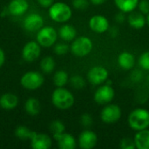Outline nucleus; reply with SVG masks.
I'll return each mask as SVG.
<instances>
[{"label": "nucleus", "instance_id": "1", "mask_svg": "<svg viewBox=\"0 0 149 149\" xmlns=\"http://www.w3.org/2000/svg\"><path fill=\"white\" fill-rule=\"evenodd\" d=\"M75 102L73 94L64 87H57L52 93V103L59 110L70 109Z\"/></svg>", "mask_w": 149, "mask_h": 149}, {"label": "nucleus", "instance_id": "2", "mask_svg": "<svg viewBox=\"0 0 149 149\" xmlns=\"http://www.w3.org/2000/svg\"><path fill=\"white\" fill-rule=\"evenodd\" d=\"M50 18L56 23H66L72 16V8L64 2H54L48 10Z\"/></svg>", "mask_w": 149, "mask_h": 149}, {"label": "nucleus", "instance_id": "3", "mask_svg": "<svg viewBox=\"0 0 149 149\" xmlns=\"http://www.w3.org/2000/svg\"><path fill=\"white\" fill-rule=\"evenodd\" d=\"M129 127L134 131H141L149 127V111L144 108L133 110L127 118Z\"/></svg>", "mask_w": 149, "mask_h": 149}, {"label": "nucleus", "instance_id": "4", "mask_svg": "<svg viewBox=\"0 0 149 149\" xmlns=\"http://www.w3.org/2000/svg\"><path fill=\"white\" fill-rule=\"evenodd\" d=\"M58 36V31L52 26H43L37 31L36 41L41 47L49 48L55 45Z\"/></svg>", "mask_w": 149, "mask_h": 149}, {"label": "nucleus", "instance_id": "5", "mask_svg": "<svg viewBox=\"0 0 149 149\" xmlns=\"http://www.w3.org/2000/svg\"><path fill=\"white\" fill-rule=\"evenodd\" d=\"M45 82L43 74L37 71H29L24 73L20 79L21 86L29 91H34L40 88Z\"/></svg>", "mask_w": 149, "mask_h": 149}, {"label": "nucleus", "instance_id": "6", "mask_svg": "<svg viewBox=\"0 0 149 149\" xmlns=\"http://www.w3.org/2000/svg\"><path fill=\"white\" fill-rule=\"evenodd\" d=\"M93 47V41L89 38L80 36L72 41L70 51L76 57H85L92 52Z\"/></svg>", "mask_w": 149, "mask_h": 149}, {"label": "nucleus", "instance_id": "7", "mask_svg": "<svg viewBox=\"0 0 149 149\" xmlns=\"http://www.w3.org/2000/svg\"><path fill=\"white\" fill-rule=\"evenodd\" d=\"M121 118V109L116 104H107L100 112V119L106 124H114Z\"/></svg>", "mask_w": 149, "mask_h": 149}, {"label": "nucleus", "instance_id": "8", "mask_svg": "<svg viewBox=\"0 0 149 149\" xmlns=\"http://www.w3.org/2000/svg\"><path fill=\"white\" fill-rule=\"evenodd\" d=\"M41 55V46L37 41L27 42L22 49V58L26 62H33Z\"/></svg>", "mask_w": 149, "mask_h": 149}, {"label": "nucleus", "instance_id": "9", "mask_svg": "<svg viewBox=\"0 0 149 149\" xmlns=\"http://www.w3.org/2000/svg\"><path fill=\"white\" fill-rule=\"evenodd\" d=\"M115 92L112 86L104 85L100 86L94 93V101L99 105H107L109 104L114 98Z\"/></svg>", "mask_w": 149, "mask_h": 149}, {"label": "nucleus", "instance_id": "10", "mask_svg": "<svg viewBox=\"0 0 149 149\" xmlns=\"http://www.w3.org/2000/svg\"><path fill=\"white\" fill-rule=\"evenodd\" d=\"M108 71L100 65L92 67L87 72V80L93 86H99L106 82L108 79Z\"/></svg>", "mask_w": 149, "mask_h": 149}, {"label": "nucleus", "instance_id": "11", "mask_svg": "<svg viewBox=\"0 0 149 149\" xmlns=\"http://www.w3.org/2000/svg\"><path fill=\"white\" fill-rule=\"evenodd\" d=\"M98 142L97 134L89 129H86L80 133L78 138L79 147L82 149H92L93 148Z\"/></svg>", "mask_w": 149, "mask_h": 149}, {"label": "nucleus", "instance_id": "12", "mask_svg": "<svg viewBox=\"0 0 149 149\" xmlns=\"http://www.w3.org/2000/svg\"><path fill=\"white\" fill-rule=\"evenodd\" d=\"M23 25L27 31L35 32L44 26V18L38 13H31L24 17Z\"/></svg>", "mask_w": 149, "mask_h": 149}, {"label": "nucleus", "instance_id": "13", "mask_svg": "<svg viewBox=\"0 0 149 149\" xmlns=\"http://www.w3.org/2000/svg\"><path fill=\"white\" fill-rule=\"evenodd\" d=\"M89 28L95 33H105L109 29V21L103 15H94L89 19Z\"/></svg>", "mask_w": 149, "mask_h": 149}, {"label": "nucleus", "instance_id": "14", "mask_svg": "<svg viewBox=\"0 0 149 149\" xmlns=\"http://www.w3.org/2000/svg\"><path fill=\"white\" fill-rule=\"evenodd\" d=\"M30 141L31 148L33 149H49L51 148L52 144V139L48 134L36 132Z\"/></svg>", "mask_w": 149, "mask_h": 149}, {"label": "nucleus", "instance_id": "15", "mask_svg": "<svg viewBox=\"0 0 149 149\" xmlns=\"http://www.w3.org/2000/svg\"><path fill=\"white\" fill-rule=\"evenodd\" d=\"M29 3L27 0H10L7 6L8 13L14 17H19L27 12Z\"/></svg>", "mask_w": 149, "mask_h": 149}, {"label": "nucleus", "instance_id": "16", "mask_svg": "<svg viewBox=\"0 0 149 149\" xmlns=\"http://www.w3.org/2000/svg\"><path fill=\"white\" fill-rule=\"evenodd\" d=\"M54 140L60 149H75L77 147V141L74 136L65 132L55 137Z\"/></svg>", "mask_w": 149, "mask_h": 149}, {"label": "nucleus", "instance_id": "17", "mask_svg": "<svg viewBox=\"0 0 149 149\" xmlns=\"http://www.w3.org/2000/svg\"><path fill=\"white\" fill-rule=\"evenodd\" d=\"M18 105V98L16 94L6 93L0 96V107L3 110H13Z\"/></svg>", "mask_w": 149, "mask_h": 149}, {"label": "nucleus", "instance_id": "18", "mask_svg": "<svg viewBox=\"0 0 149 149\" xmlns=\"http://www.w3.org/2000/svg\"><path fill=\"white\" fill-rule=\"evenodd\" d=\"M129 25L134 29H141L147 24L146 17L141 11H132L127 17Z\"/></svg>", "mask_w": 149, "mask_h": 149}, {"label": "nucleus", "instance_id": "19", "mask_svg": "<svg viewBox=\"0 0 149 149\" xmlns=\"http://www.w3.org/2000/svg\"><path fill=\"white\" fill-rule=\"evenodd\" d=\"M58 34L63 41L72 42L77 38V30L74 26L65 24L59 28Z\"/></svg>", "mask_w": 149, "mask_h": 149}, {"label": "nucleus", "instance_id": "20", "mask_svg": "<svg viewBox=\"0 0 149 149\" xmlns=\"http://www.w3.org/2000/svg\"><path fill=\"white\" fill-rule=\"evenodd\" d=\"M118 64L124 70H131L135 64L134 56L128 52H123L118 57Z\"/></svg>", "mask_w": 149, "mask_h": 149}, {"label": "nucleus", "instance_id": "21", "mask_svg": "<svg viewBox=\"0 0 149 149\" xmlns=\"http://www.w3.org/2000/svg\"><path fill=\"white\" fill-rule=\"evenodd\" d=\"M135 147L138 149H149V130L144 129L137 131L134 136Z\"/></svg>", "mask_w": 149, "mask_h": 149}, {"label": "nucleus", "instance_id": "22", "mask_svg": "<svg viewBox=\"0 0 149 149\" xmlns=\"http://www.w3.org/2000/svg\"><path fill=\"white\" fill-rule=\"evenodd\" d=\"M24 111L30 116H37L41 111V104L36 98H29L24 103Z\"/></svg>", "mask_w": 149, "mask_h": 149}, {"label": "nucleus", "instance_id": "23", "mask_svg": "<svg viewBox=\"0 0 149 149\" xmlns=\"http://www.w3.org/2000/svg\"><path fill=\"white\" fill-rule=\"evenodd\" d=\"M116 7L125 13H130L134 11L139 3L140 0H113Z\"/></svg>", "mask_w": 149, "mask_h": 149}, {"label": "nucleus", "instance_id": "24", "mask_svg": "<svg viewBox=\"0 0 149 149\" xmlns=\"http://www.w3.org/2000/svg\"><path fill=\"white\" fill-rule=\"evenodd\" d=\"M56 67V62L52 56H46L40 61V70L45 74H51Z\"/></svg>", "mask_w": 149, "mask_h": 149}, {"label": "nucleus", "instance_id": "25", "mask_svg": "<svg viewBox=\"0 0 149 149\" xmlns=\"http://www.w3.org/2000/svg\"><path fill=\"white\" fill-rule=\"evenodd\" d=\"M53 84L57 87H64L69 81L68 73L64 70L57 71L53 75Z\"/></svg>", "mask_w": 149, "mask_h": 149}, {"label": "nucleus", "instance_id": "26", "mask_svg": "<svg viewBox=\"0 0 149 149\" xmlns=\"http://www.w3.org/2000/svg\"><path fill=\"white\" fill-rule=\"evenodd\" d=\"M34 134H35V132L31 131L30 128H28L25 126H18L15 130L16 137L22 141H26V140L30 141Z\"/></svg>", "mask_w": 149, "mask_h": 149}, {"label": "nucleus", "instance_id": "27", "mask_svg": "<svg viewBox=\"0 0 149 149\" xmlns=\"http://www.w3.org/2000/svg\"><path fill=\"white\" fill-rule=\"evenodd\" d=\"M49 127H50L51 133L52 134L53 139L55 137L60 135L61 134L65 133V124L61 120H55L52 121Z\"/></svg>", "mask_w": 149, "mask_h": 149}, {"label": "nucleus", "instance_id": "28", "mask_svg": "<svg viewBox=\"0 0 149 149\" xmlns=\"http://www.w3.org/2000/svg\"><path fill=\"white\" fill-rule=\"evenodd\" d=\"M71 86L77 90L83 89L86 86V79L80 75H74L69 79Z\"/></svg>", "mask_w": 149, "mask_h": 149}, {"label": "nucleus", "instance_id": "29", "mask_svg": "<svg viewBox=\"0 0 149 149\" xmlns=\"http://www.w3.org/2000/svg\"><path fill=\"white\" fill-rule=\"evenodd\" d=\"M69 51H70V46L65 43H57L54 45V47H53L54 53L58 56L65 55Z\"/></svg>", "mask_w": 149, "mask_h": 149}, {"label": "nucleus", "instance_id": "30", "mask_svg": "<svg viewBox=\"0 0 149 149\" xmlns=\"http://www.w3.org/2000/svg\"><path fill=\"white\" fill-rule=\"evenodd\" d=\"M140 66L146 71H149V51L143 52L139 58Z\"/></svg>", "mask_w": 149, "mask_h": 149}, {"label": "nucleus", "instance_id": "31", "mask_svg": "<svg viewBox=\"0 0 149 149\" xmlns=\"http://www.w3.org/2000/svg\"><path fill=\"white\" fill-rule=\"evenodd\" d=\"M93 123V117L89 114V113H83L80 116V124L82 125V127H84L85 128H89L92 127Z\"/></svg>", "mask_w": 149, "mask_h": 149}, {"label": "nucleus", "instance_id": "32", "mask_svg": "<svg viewBox=\"0 0 149 149\" xmlns=\"http://www.w3.org/2000/svg\"><path fill=\"white\" fill-rule=\"evenodd\" d=\"M89 0H72V6L79 10H84L89 6Z\"/></svg>", "mask_w": 149, "mask_h": 149}, {"label": "nucleus", "instance_id": "33", "mask_svg": "<svg viewBox=\"0 0 149 149\" xmlns=\"http://www.w3.org/2000/svg\"><path fill=\"white\" fill-rule=\"evenodd\" d=\"M120 147L121 149H134L136 148L134 141L130 138H123L120 141Z\"/></svg>", "mask_w": 149, "mask_h": 149}, {"label": "nucleus", "instance_id": "34", "mask_svg": "<svg viewBox=\"0 0 149 149\" xmlns=\"http://www.w3.org/2000/svg\"><path fill=\"white\" fill-rule=\"evenodd\" d=\"M139 11H141L144 15H148L149 13V0H141L138 3Z\"/></svg>", "mask_w": 149, "mask_h": 149}, {"label": "nucleus", "instance_id": "35", "mask_svg": "<svg viewBox=\"0 0 149 149\" xmlns=\"http://www.w3.org/2000/svg\"><path fill=\"white\" fill-rule=\"evenodd\" d=\"M126 18H127V17H126V13L123 12V11H120V12L117 13L116 16H115V21H116L117 23H119V24L124 23L125 20H126Z\"/></svg>", "mask_w": 149, "mask_h": 149}, {"label": "nucleus", "instance_id": "36", "mask_svg": "<svg viewBox=\"0 0 149 149\" xmlns=\"http://www.w3.org/2000/svg\"><path fill=\"white\" fill-rule=\"evenodd\" d=\"M37 2L41 7L49 8L54 3V0H37Z\"/></svg>", "mask_w": 149, "mask_h": 149}, {"label": "nucleus", "instance_id": "37", "mask_svg": "<svg viewBox=\"0 0 149 149\" xmlns=\"http://www.w3.org/2000/svg\"><path fill=\"white\" fill-rule=\"evenodd\" d=\"M4 63H5V52L2 48H0V68L3 65Z\"/></svg>", "mask_w": 149, "mask_h": 149}, {"label": "nucleus", "instance_id": "38", "mask_svg": "<svg viewBox=\"0 0 149 149\" xmlns=\"http://www.w3.org/2000/svg\"><path fill=\"white\" fill-rule=\"evenodd\" d=\"M107 0H89V2L91 3H93V5H101L103 3H105Z\"/></svg>", "mask_w": 149, "mask_h": 149}, {"label": "nucleus", "instance_id": "39", "mask_svg": "<svg viewBox=\"0 0 149 149\" xmlns=\"http://www.w3.org/2000/svg\"><path fill=\"white\" fill-rule=\"evenodd\" d=\"M106 82H107V85H109V86H112V84H113V81L110 80V79H108L106 80Z\"/></svg>", "mask_w": 149, "mask_h": 149}, {"label": "nucleus", "instance_id": "40", "mask_svg": "<svg viewBox=\"0 0 149 149\" xmlns=\"http://www.w3.org/2000/svg\"><path fill=\"white\" fill-rule=\"evenodd\" d=\"M146 20H147V24L149 26V13L146 16Z\"/></svg>", "mask_w": 149, "mask_h": 149}]
</instances>
